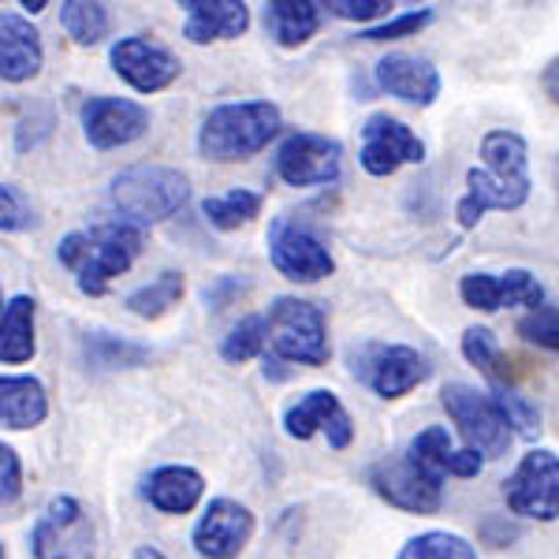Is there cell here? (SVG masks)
Wrapping results in <instances>:
<instances>
[{
    "label": "cell",
    "instance_id": "7402d4cb",
    "mask_svg": "<svg viewBox=\"0 0 559 559\" xmlns=\"http://www.w3.org/2000/svg\"><path fill=\"white\" fill-rule=\"evenodd\" d=\"M179 8L187 12L183 38L194 45L239 38L250 26V12L242 0H183Z\"/></svg>",
    "mask_w": 559,
    "mask_h": 559
},
{
    "label": "cell",
    "instance_id": "2e32d148",
    "mask_svg": "<svg viewBox=\"0 0 559 559\" xmlns=\"http://www.w3.org/2000/svg\"><path fill=\"white\" fill-rule=\"evenodd\" d=\"M459 295H463L466 306L485 313H496L503 306H534L540 310L545 302V287L537 284V276H530L526 269H511V273H471L459 284Z\"/></svg>",
    "mask_w": 559,
    "mask_h": 559
},
{
    "label": "cell",
    "instance_id": "d590c367",
    "mask_svg": "<svg viewBox=\"0 0 559 559\" xmlns=\"http://www.w3.org/2000/svg\"><path fill=\"white\" fill-rule=\"evenodd\" d=\"M432 23V12H407V15H395V20H384L381 26H373V31H362L358 38L362 41H400V38H411V34H418L421 26Z\"/></svg>",
    "mask_w": 559,
    "mask_h": 559
},
{
    "label": "cell",
    "instance_id": "3957f363",
    "mask_svg": "<svg viewBox=\"0 0 559 559\" xmlns=\"http://www.w3.org/2000/svg\"><path fill=\"white\" fill-rule=\"evenodd\" d=\"M276 131L280 108L273 102L216 105L198 131V150H202V157L231 165V160H247L265 150L276 139Z\"/></svg>",
    "mask_w": 559,
    "mask_h": 559
},
{
    "label": "cell",
    "instance_id": "60d3db41",
    "mask_svg": "<svg viewBox=\"0 0 559 559\" xmlns=\"http://www.w3.org/2000/svg\"><path fill=\"white\" fill-rule=\"evenodd\" d=\"M134 559H165L157 552V548H139V552H134Z\"/></svg>",
    "mask_w": 559,
    "mask_h": 559
},
{
    "label": "cell",
    "instance_id": "52a82bcc",
    "mask_svg": "<svg viewBox=\"0 0 559 559\" xmlns=\"http://www.w3.org/2000/svg\"><path fill=\"white\" fill-rule=\"evenodd\" d=\"M31 545L34 559H94L97 534L83 503L71 496H57L34 522Z\"/></svg>",
    "mask_w": 559,
    "mask_h": 559
},
{
    "label": "cell",
    "instance_id": "ab89813d",
    "mask_svg": "<svg viewBox=\"0 0 559 559\" xmlns=\"http://www.w3.org/2000/svg\"><path fill=\"white\" fill-rule=\"evenodd\" d=\"M540 86H545V94L559 105V57L545 68V75H540Z\"/></svg>",
    "mask_w": 559,
    "mask_h": 559
},
{
    "label": "cell",
    "instance_id": "ba28073f",
    "mask_svg": "<svg viewBox=\"0 0 559 559\" xmlns=\"http://www.w3.org/2000/svg\"><path fill=\"white\" fill-rule=\"evenodd\" d=\"M503 500H508L511 515L556 522L559 519V459L545 448L522 455L515 474L503 485Z\"/></svg>",
    "mask_w": 559,
    "mask_h": 559
},
{
    "label": "cell",
    "instance_id": "d6a6232c",
    "mask_svg": "<svg viewBox=\"0 0 559 559\" xmlns=\"http://www.w3.org/2000/svg\"><path fill=\"white\" fill-rule=\"evenodd\" d=\"M492 400H496V407H500L503 418H508L511 432H519V437H526V440L537 437V432H540V411L534 407V403L522 400L515 388H492Z\"/></svg>",
    "mask_w": 559,
    "mask_h": 559
},
{
    "label": "cell",
    "instance_id": "6da1fadb",
    "mask_svg": "<svg viewBox=\"0 0 559 559\" xmlns=\"http://www.w3.org/2000/svg\"><path fill=\"white\" fill-rule=\"evenodd\" d=\"M481 160V168L466 173V194L455 210L463 228H474L489 210H519L530 198V153L515 131L485 134Z\"/></svg>",
    "mask_w": 559,
    "mask_h": 559
},
{
    "label": "cell",
    "instance_id": "4316f807",
    "mask_svg": "<svg viewBox=\"0 0 559 559\" xmlns=\"http://www.w3.org/2000/svg\"><path fill=\"white\" fill-rule=\"evenodd\" d=\"M463 355L466 362H474L485 377L492 381V388H511L515 373L508 366V355L496 344V336L489 329H466L463 332Z\"/></svg>",
    "mask_w": 559,
    "mask_h": 559
},
{
    "label": "cell",
    "instance_id": "4dcf8cb0",
    "mask_svg": "<svg viewBox=\"0 0 559 559\" xmlns=\"http://www.w3.org/2000/svg\"><path fill=\"white\" fill-rule=\"evenodd\" d=\"M400 559H477V552L466 537L432 530V534L407 540V548L400 552Z\"/></svg>",
    "mask_w": 559,
    "mask_h": 559
},
{
    "label": "cell",
    "instance_id": "ffe728a7",
    "mask_svg": "<svg viewBox=\"0 0 559 559\" xmlns=\"http://www.w3.org/2000/svg\"><path fill=\"white\" fill-rule=\"evenodd\" d=\"M407 459L418 466V471L437 477V481H444V474L474 477V474H481V463H485V459L477 452H471V448L455 452L452 437H448L444 426H429L426 432H418V437L411 440V448H407Z\"/></svg>",
    "mask_w": 559,
    "mask_h": 559
},
{
    "label": "cell",
    "instance_id": "836d02e7",
    "mask_svg": "<svg viewBox=\"0 0 559 559\" xmlns=\"http://www.w3.org/2000/svg\"><path fill=\"white\" fill-rule=\"evenodd\" d=\"M86 355L94 358L97 366H139L150 358V350L139 344H128V340L108 336V332H97V336L86 340Z\"/></svg>",
    "mask_w": 559,
    "mask_h": 559
},
{
    "label": "cell",
    "instance_id": "5b68a950",
    "mask_svg": "<svg viewBox=\"0 0 559 559\" xmlns=\"http://www.w3.org/2000/svg\"><path fill=\"white\" fill-rule=\"evenodd\" d=\"M265 324H269V344H273L280 358L299 366L329 362V329H324L321 306L284 295V299L273 302Z\"/></svg>",
    "mask_w": 559,
    "mask_h": 559
},
{
    "label": "cell",
    "instance_id": "f1b7e54d",
    "mask_svg": "<svg viewBox=\"0 0 559 559\" xmlns=\"http://www.w3.org/2000/svg\"><path fill=\"white\" fill-rule=\"evenodd\" d=\"M183 299V276L179 273H160L153 284L139 287V292L128 295V310L139 313V318H160V313H168L173 306Z\"/></svg>",
    "mask_w": 559,
    "mask_h": 559
},
{
    "label": "cell",
    "instance_id": "ac0fdd59",
    "mask_svg": "<svg viewBox=\"0 0 559 559\" xmlns=\"http://www.w3.org/2000/svg\"><path fill=\"white\" fill-rule=\"evenodd\" d=\"M284 429H287V437H295V440H310L313 432L324 429L329 432V444L336 448V452H344L350 444V437H355V426H350L344 403L332 392H310L306 400L295 403L284 418Z\"/></svg>",
    "mask_w": 559,
    "mask_h": 559
},
{
    "label": "cell",
    "instance_id": "277c9868",
    "mask_svg": "<svg viewBox=\"0 0 559 559\" xmlns=\"http://www.w3.org/2000/svg\"><path fill=\"white\" fill-rule=\"evenodd\" d=\"M191 198L183 173L165 165H134L112 179V202L128 224H160L179 213Z\"/></svg>",
    "mask_w": 559,
    "mask_h": 559
},
{
    "label": "cell",
    "instance_id": "7a4b0ae2",
    "mask_svg": "<svg viewBox=\"0 0 559 559\" xmlns=\"http://www.w3.org/2000/svg\"><path fill=\"white\" fill-rule=\"evenodd\" d=\"M142 250V231L128 221L112 224H94L86 231H71L60 242L57 258L60 265H68L79 280L83 295H105L108 284L116 276H123L131 269V261Z\"/></svg>",
    "mask_w": 559,
    "mask_h": 559
},
{
    "label": "cell",
    "instance_id": "8992f818",
    "mask_svg": "<svg viewBox=\"0 0 559 559\" xmlns=\"http://www.w3.org/2000/svg\"><path fill=\"white\" fill-rule=\"evenodd\" d=\"M444 407L452 414V421L463 432L466 448L477 452L481 459H500L511 448V426L508 418L496 407L492 395L477 392L471 384H448L444 392Z\"/></svg>",
    "mask_w": 559,
    "mask_h": 559
},
{
    "label": "cell",
    "instance_id": "e0dca14e",
    "mask_svg": "<svg viewBox=\"0 0 559 559\" xmlns=\"http://www.w3.org/2000/svg\"><path fill=\"white\" fill-rule=\"evenodd\" d=\"M112 68L120 79L139 90V94H157L179 79V60L157 41L146 38H120L112 45Z\"/></svg>",
    "mask_w": 559,
    "mask_h": 559
},
{
    "label": "cell",
    "instance_id": "603a6c76",
    "mask_svg": "<svg viewBox=\"0 0 559 559\" xmlns=\"http://www.w3.org/2000/svg\"><path fill=\"white\" fill-rule=\"evenodd\" d=\"M49 414L38 377H0V429H34Z\"/></svg>",
    "mask_w": 559,
    "mask_h": 559
},
{
    "label": "cell",
    "instance_id": "44dd1931",
    "mask_svg": "<svg viewBox=\"0 0 559 559\" xmlns=\"http://www.w3.org/2000/svg\"><path fill=\"white\" fill-rule=\"evenodd\" d=\"M377 83H381L388 94L400 97L407 105H432L440 97V75L429 60L421 57H407V52H392L377 64Z\"/></svg>",
    "mask_w": 559,
    "mask_h": 559
},
{
    "label": "cell",
    "instance_id": "e575fe53",
    "mask_svg": "<svg viewBox=\"0 0 559 559\" xmlns=\"http://www.w3.org/2000/svg\"><path fill=\"white\" fill-rule=\"evenodd\" d=\"M519 336L526 340V344H537L545 350H559V310L540 306V310L526 313V318L519 321Z\"/></svg>",
    "mask_w": 559,
    "mask_h": 559
},
{
    "label": "cell",
    "instance_id": "5bb4252c",
    "mask_svg": "<svg viewBox=\"0 0 559 559\" xmlns=\"http://www.w3.org/2000/svg\"><path fill=\"white\" fill-rule=\"evenodd\" d=\"M150 128V112L139 102L123 97H90L83 105V131L94 150H116L142 139Z\"/></svg>",
    "mask_w": 559,
    "mask_h": 559
},
{
    "label": "cell",
    "instance_id": "4fadbf2b",
    "mask_svg": "<svg viewBox=\"0 0 559 559\" xmlns=\"http://www.w3.org/2000/svg\"><path fill=\"white\" fill-rule=\"evenodd\" d=\"M366 355V366H355V377H362L381 400H400L411 388L429 381V362L414 347H369Z\"/></svg>",
    "mask_w": 559,
    "mask_h": 559
},
{
    "label": "cell",
    "instance_id": "83f0119b",
    "mask_svg": "<svg viewBox=\"0 0 559 559\" xmlns=\"http://www.w3.org/2000/svg\"><path fill=\"white\" fill-rule=\"evenodd\" d=\"M261 210V194L254 191H228L221 198H205L202 202V213L210 216L213 228L221 231H236L242 224H250Z\"/></svg>",
    "mask_w": 559,
    "mask_h": 559
},
{
    "label": "cell",
    "instance_id": "d4e9b609",
    "mask_svg": "<svg viewBox=\"0 0 559 559\" xmlns=\"http://www.w3.org/2000/svg\"><path fill=\"white\" fill-rule=\"evenodd\" d=\"M34 358V299L20 295L0 313V362L23 366Z\"/></svg>",
    "mask_w": 559,
    "mask_h": 559
},
{
    "label": "cell",
    "instance_id": "cb8c5ba5",
    "mask_svg": "<svg viewBox=\"0 0 559 559\" xmlns=\"http://www.w3.org/2000/svg\"><path fill=\"white\" fill-rule=\"evenodd\" d=\"M202 474L191 466H160L146 477V500L165 515H187L202 500Z\"/></svg>",
    "mask_w": 559,
    "mask_h": 559
},
{
    "label": "cell",
    "instance_id": "30bf717a",
    "mask_svg": "<svg viewBox=\"0 0 559 559\" xmlns=\"http://www.w3.org/2000/svg\"><path fill=\"white\" fill-rule=\"evenodd\" d=\"M340 165H344V150L336 139L324 134L299 131L280 146L276 153V173L287 187H321L336 183Z\"/></svg>",
    "mask_w": 559,
    "mask_h": 559
},
{
    "label": "cell",
    "instance_id": "484cf974",
    "mask_svg": "<svg viewBox=\"0 0 559 559\" xmlns=\"http://www.w3.org/2000/svg\"><path fill=\"white\" fill-rule=\"evenodd\" d=\"M318 23H321V12L310 0H273V4H265L269 34H273L280 45H287V49L310 41L313 34H318Z\"/></svg>",
    "mask_w": 559,
    "mask_h": 559
},
{
    "label": "cell",
    "instance_id": "f35d334b",
    "mask_svg": "<svg viewBox=\"0 0 559 559\" xmlns=\"http://www.w3.org/2000/svg\"><path fill=\"white\" fill-rule=\"evenodd\" d=\"M23 492V466L20 455L12 452L8 444H0V508L4 503H15Z\"/></svg>",
    "mask_w": 559,
    "mask_h": 559
},
{
    "label": "cell",
    "instance_id": "74e56055",
    "mask_svg": "<svg viewBox=\"0 0 559 559\" xmlns=\"http://www.w3.org/2000/svg\"><path fill=\"white\" fill-rule=\"evenodd\" d=\"M324 8H329L336 20H358V23L392 15V4H388V0H329Z\"/></svg>",
    "mask_w": 559,
    "mask_h": 559
},
{
    "label": "cell",
    "instance_id": "1f68e13d",
    "mask_svg": "<svg viewBox=\"0 0 559 559\" xmlns=\"http://www.w3.org/2000/svg\"><path fill=\"white\" fill-rule=\"evenodd\" d=\"M265 340H269L265 318H242L236 329L228 332L221 355L228 358V362H250V358H258L261 350H265Z\"/></svg>",
    "mask_w": 559,
    "mask_h": 559
},
{
    "label": "cell",
    "instance_id": "d6986e66",
    "mask_svg": "<svg viewBox=\"0 0 559 559\" xmlns=\"http://www.w3.org/2000/svg\"><path fill=\"white\" fill-rule=\"evenodd\" d=\"M45 64L41 34L34 31L31 20L12 12H0V79L4 83H26Z\"/></svg>",
    "mask_w": 559,
    "mask_h": 559
},
{
    "label": "cell",
    "instance_id": "f546056e",
    "mask_svg": "<svg viewBox=\"0 0 559 559\" xmlns=\"http://www.w3.org/2000/svg\"><path fill=\"white\" fill-rule=\"evenodd\" d=\"M60 26L79 45H97L108 34V8L86 4V0H68V4H60Z\"/></svg>",
    "mask_w": 559,
    "mask_h": 559
},
{
    "label": "cell",
    "instance_id": "8d00e7d4",
    "mask_svg": "<svg viewBox=\"0 0 559 559\" xmlns=\"http://www.w3.org/2000/svg\"><path fill=\"white\" fill-rule=\"evenodd\" d=\"M34 228V210L15 187L0 183V231H26Z\"/></svg>",
    "mask_w": 559,
    "mask_h": 559
},
{
    "label": "cell",
    "instance_id": "9c48e42d",
    "mask_svg": "<svg viewBox=\"0 0 559 559\" xmlns=\"http://www.w3.org/2000/svg\"><path fill=\"white\" fill-rule=\"evenodd\" d=\"M269 258L295 284H318V280L332 276V269H336V261L321 247V239L299 228L292 216H276L269 224Z\"/></svg>",
    "mask_w": 559,
    "mask_h": 559
},
{
    "label": "cell",
    "instance_id": "7c38bea8",
    "mask_svg": "<svg viewBox=\"0 0 559 559\" xmlns=\"http://www.w3.org/2000/svg\"><path fill=\"white\" fill-rule=\"evenodd\" d=\"M369 481H373V489L381 492L392 508L411 511V515H432V511L440 508V500H444L437 477L418 471L407 455L377 463L373 474H369Z\"/></svg>",
    "mask_w": 559,
    "mask_h": 559
},
{
    "label": "cell",
    "instance_id": "8fae6325",
    "mask_svg": "<svg viewBox=\"0 0 559 559\" xmlns=\"http://www.w3.org/2000/svg\"><path fill=\"white\" fill-rule=\"evenodd\" d=\"M369 176H392L400 165H421L426 160V142L414 134L407 123L395 116H369L362 128V153H358Z\"/></svg>",
    "mask_w": 559,
    "mask_h": 559
},
{
    "label": "cell",
    "instance_id": "9a60e30c",
    "mask_svg": "<svg viewBox=\"0 0 559 559\" xmlns=\"http://www.w3.org/2000/svg\"><path fill=\"white\" fill-rule=\"evenodd\" d=\"M254 537V515L236 500H213L194 526V548L205 559H236Z\"/></svg>",
    "mask_w": 559,
    "mask_h": 559
},
{
    "label": "cell",
    "instance_id": "b9f144b4",
    "mask_svg": "<svg viewBox=\"0 0 559 559\" xmlns=\"http://www.w3.org/2000/svg\"><path fill=\"white\" fill-rule=\"evenodd\" d=\"M0 559H4V548H0Z\"/></svg>",
    "mask_w": 559,
    "mask_h": 559
}]
</instances>
